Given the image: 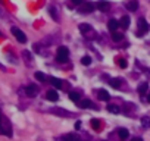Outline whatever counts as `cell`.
Instances as JSON below:
<instances>
[{"label": "cell", "mask_w": 150, "mask_h": 141, "mask_svg": "<svg viewBox=\"0 0 150 141\" xmlns=\"http://www.w3.org/2000/svg\"><path fill=\"white\" fill-rule=\"evenodd\" d=\"M91 126L96 129V131H100V122L97 119H91Z\"/></svg>", "instance_id": "obj_26"}, {"label": "cell", "mask_w": 150, "mask_h": 141, "mask_svg": "<svg viewBox=\"0 0 150 141\" xmlns=\"http://www.w3.org/2000/svg\"><path fill=\"white\" fill-rule=\"evenodd\" d=\"M118 135H119V138L125 140L128 135H130V132H128V129H125V128H119L118 129Z\"/></svg>", "instance_id": "obj_17"}, {"label": "cell", "mask_w": 150, "mask_h": 141, "mask_svg": "<svg viewBox=\"0 0 150 141\" xmlns=\"http://www.w3.org/2000/svg\"><path fill=\"white\" fill-rule=\"evenodd\" d=\"M0 122H2V116H0Z\"/></svg>", "instance_id": "obj_35"}, {"label": "cell", "mask_w": 150, "mask_h": 141, "mask_svg": "<svg viewBox=\"0 0 150 141\" xmlns=\"http://www.w3.org/2000/svg\"><path fill=\"white\" fill-rule=\"evenodd\" d=\"M133 141H143V138H140V137H134Z\"/></svg>", "instance_id": "obj_32"}, {"label": "cell", "mask_w": 150, "mask_h": 141, "mask_svg": "<svg viewBox=\"0 0 150 141\" xmlns=\"http://www.w3.org/2000/svg\"><path fill=\"white\" fill-rule=\"evenodd\" d=\"M126 9L131 10V12H135L138 9V0H130V2L126 3Z\"/></svg>", "instance_id": "obj_11"}, {"label": "cell", "mask_w": 150, "mask_h": 141, "mask_svg": "<svg viewBox=\"0 0 150 141\" xmlns=\"http://www.w3.org/2000/svg\"><path fill=\"white\" fill-rule=\"evenodd\" d=\"M72 3H74V5H81L82 0H72Z\"/></svg>", "instance_id": "obj_30"}, {"label": "cell", "mask_w": 150, "mask_h": 141, "mask_svg": "<svg viewBox=\"0 0 150 141\" xmlns=\"http://www.w3.org/2000/svg\"><path fill=\"white\" fill-rule=\"evenodd\" d=\"M25 93H27L28 97H35L37 94H38V87L31 84V85H28V87L25 88Z\"/></svg>", "instance_id": "obj_6"}, {"label": "cell", "mask_w": 150, "mask_h": 141, "mask_svg": "<svg viewBox=\"0 0 150 141\" xmlns=\"http://www.w3.org/2000/svg\"><path fill=\"white\" fill-rule=\"evenodd\" d=\"M0 37H3V34H2V31H0Z\"/></svg>", "instance_id": "obj_34"}, {"label": "cell", "mask_w": 150, "mask_h": 141, "mask_svg": "<svg viewBox=\"0 0 150 141\" xmlns=\"http://www.w3.org/2000/svg\"><path fill=\"white\" fill-rule=\"evenodd\" d=\"M22 57H24V60H25V63H27L28 66L32 65V62H31V53H30L28 50H24V52H22Z\"/></svg>", "instance_id": "obj_14"}, {"label": "cell", "mask_w": 150, "mask_h": 141, "mask_svg": "<svg viewBox=\"0 0 150 141\" xmlns=\"http://www.w3.org/2000/svg\"><path fill=\"white\" fill-rule=\"evenodd\" d=\"M108 28H109L111 32H115V31L119 28V21H116V19H111V21L108 22Z\"/></svg>", "instance_id": "obj_8"}, {"label": "cell", "mask_w": 150, "mask_h": 141, "mask_svg": "<svg viewBox=\"0 0 150 141\" xmlns=\"http://www.w3.org/2000/svg\"><path fill=\"white\" fill-rule=\"evenodd\" d=\"M141 125H143V128H150V118L149 116L141 118Z\"/></svg>", "instance_id": "obj_18"}, {"label": "cell", "mask_w": 150, "mask_h": 141, "mask_svg": "<svg viewBox=\"0 0 150 141\" xmlns=\"http://www.w3.org/2000/svg\"><path fill=\"white\" fill-rule=\"evenodd\" d=\"M118 65H119V66H121L122 69H125L128 63H126V60H125V59H122V57H119V59H118Z\"/></svg>", "instance_id": "obj_28"}, {"label": "cell", "mask_w": 150, "mask_h": 141, "mask_svg": "<svg viewBox=\"0 0 150 141\" xmlns=\"http://www.w3.org/2000/svg\"><path fill=\"white\" fill-rule=\"evenodd\" d=\"M81 128V122H75V129H79Z\"/></svg>", "instance_id": "obj_31"}, {"label": "cell", "mask_w": 150, "mask_h": 141, "mask_svg": "<svg viewBox=\"0 0 150 141\" xmlns=\"http://www.w3.org/2000/svg\"><path fill=\"white\" fill-rule=\"evenodd\" d=\"M49 12H50V15H52V18H53L55 21H59V16H57V10H56L53 6H50V8H49Z\"/></svg>", "instance_id": "obj_20"}, {"label": "cell", "mask_w": 150, "mask_h": 141, "mask_svg": "<svg viewBox=\"0 0 150 141\" xmlns=\"http://www.w3.org/2000/svg\"><path fill=\"white\" fill-rule=\"evenodd\" d=\"M10 31H12V34L15 35V38H16L19 43H25V41H27V35H25L22 31H21L19 28H16V27H12V30H10Z\"/></svg>", "instance_id": "obj_4"}, {"label": "cell", "mask_w": 150, "mask_h": 141, "mask_svg": "<svg viewBox=\"0 0 150 141\" xmlns=\"http://www.w3.org/2000/svg\"><path fill=\"white\" fill-rule=\"evenodd\" d=\"M147 90H149V84H147V82L140 84V87H138V93H140V94H146Z\"/></svg>", "instance_id": "obj_19"}, {"label": "cell", "mask_w": 150, "mask_h": 141, "mask_svg": "<svg viewBox=\"0 0 150 141\" xmlns=\"http://www.w3.org/2000/svg\"><path fill=\"white\" fill-rule=\"evenodd\" d=\"M108 110L111 112V113H119V106H116V104H109L108 106Z\"/></svg>", "instance_id": "obj_22"}, {"label": "cell", "mask_w": 150, "mask_h": 141, "mask_svg": "<svg viewBox=\"0 0 150 141\" xmlns=\"http://www.w3.org/2000/svg\"><path fill=\"white\" fill-rule=\"evenodd\" d=\"M46 99L50 100V102H57L59 100V96H57V93L55 90H49L47 94H46Z\"/></svg>", "instance_id": "obj_10"}, {"label": "cell", "mask_w": 150, "mask_h": 141, "mask_svg": "<svg viewBox=\"0 0 150 141\" xmlns=\"http://www.w3.org/2000/svg\"><path fill=\"white\" fill-rule=\"evenodd\" d=\"M50 84H52L53 87H56V88H62V79H59V78L52 77V78H50Z\"/></svg>", "instance_id": "obj_15"}, {"label": "cell", "mask_w": 150, "mask_h": 141, "mask_svg": "<svg viewBox=\"0 0 150 141\" xmlns=\"http://www.w3.org/2000/svg\"><path fill=\"white\" fill-rule=\"evenodd\" d=\"M79 31L84 32V34H87L91 31V27L88 25V24H79Z\"/></svg>", "instance_id": "obj_16"}, {"label": "cell", "mask_w": 150, "mask_h": 141, "mask_svg": "<svg viewBox=\"0 0 150 141\" xmlns=\"http://www.w3.org/2000/svg\"><path fill=\"white\" fill-rule=\"evenodd\" d=\"M50 113H53V115H56V116H60V118L72 116L71 112H68V110H65V109H60V107H53V109H50Z\"/></svg>", "instance_id": "obj_5"}, {"label": "cell", "mask_w": 150, "mask_h": 141, "mask_svg": "<svg viewBox=\"0 0 150 141\" xmlns=\"http://www.w3.org/2000/svg\"><path fill=\"white\" fill-rule=\"evenodd\" d=\"M122 38H124V35H122V34H119V32H116V31H115V32H112V40H113V41H121Z\"/></svg>", "instance_id": "obj_23"}, {"label": "cell", "mask_w": 150, "mask_h": 141, "mask_svg": "<svg viewBox=\"0 0 150 141\" xmlns=\"http://www.w3.org/2000/svg\"><path fill=\"white\" fill-rule=\"evenodd\" d=\"M0 18H6V15H5V12H3L2 8H0Z\"/></svg>", "instance_id": "obj_29"}, {"label": "cell", "mask_w": 150, "mask_h": 141, "mask_svg": "<svg viewBox=\"0 0 150 141\" xmlns=\"http://www.w3.org/2000/svg\"><path fill=\"white\" fill-rule=\"evenodd\" d=\"M111 85H112L113 88H119V87H121V78H113V79H111Z\"/></svg>", "instance_id": "obj_21"}, {"label": "cell", "mask_w": 150, "mask_h": 141, "mask_svg": "<svg viewBox=\"0 0 150 141\" xmlns=\"http://www.w3.org/2000/svg\"><path fill=\"white\" fill-rule=\"evenodd\" d=\"M149 30H150V25L147 24V21L144 18H140L138 24H137V34H138V37H143V34H146Z\"/></svg>", "instance_id": "obj_1"}, {"label": "cell", "mask_w": 150, "mask_h": 141, "mask_svg": "<svg viewBox=\"0 0 150 141\" xmlns=\"http://www.w3.org/2000/svg\"><path fill=\"white\" fill-rule=\"evenodd\" d=\"M69 99H71L72 102H78V100H79V94L75 93V91H72V93H69Z\"/></svg>", "instance_id": "obj_25"}, {"label": "cell", "mask_w": 150, "mask_h": 141, "mask_svg": "<svg viewBox=\"0 0 150 141\" xmlns=\"http://www.w3.org/2000/svg\"><path fill=\"white\" fill-rule=\"evenodd\" d=\"M79 106H81L82 109H88V107H94L93 102H91V100H88V99H84V100H81V102H79Z\"/></svg>", "instance_id": "obj_13"}, {"label": "cell", "mask_w": 150, "mask_h": 141, "mask_svg": "<svg viewBox=\"0 0 150 141\" xmlns=\"http://www.w3.org/2000/svg\"><path fill=\"white\" fill-rule=\"evenodd\" d=\"M147 100L150 102V93H147Z\"/></svg>", "instance_id": "obj_33"}, {"label": "cell", "mask_w": 150, "mask_h": 141, "mask_svg": "<svg viewBox=\"0 0 150 141\" xmlns=\"http://www.w3.org/2000/svg\"><path fill=\"white\" fill-rule=\"evenodd\" d=\"M96 6H97V9L102 10V12H108V10L111 9V3L106 2V0H100V2H99Z\"/></svg>", "instance_id": "obj_7"}, {"label": "cell", "mask_w": 150, "mask_h": 141, "mask_svg": "<svg viewBox=\"0 0 150 141\" xmlns=\"http://www.w3.org/2000/svg\"><path fill=\"white\" fill-rule=\"evenodd\" d=\"M81 63H82L84 66H88V65L91 63V57H90V56H84V57L81 59Z\"/></svg>", "instance_id": "obj_24"}, {"label": "cell", "mask_w": 150, "mask_h": 141, "mask_svg": "<svg viewBox=\"0 0 150 141\" xmlns=\"http://www.w3.org/2000/svg\"><path fill=\"white\" fill-rule=\"evenodd\" d=\"M68 56H69V52H68L66 47H59L57 49V62L59 63L68 62Z\"/></svg>", "instance_id": "obj_3"}, {"label": "cell", "mask_w": 150, "mask_h": 141, "mask_svg": "<svg viewBox=\"0 0 150 141\" xmlns=\"http://www.w3.org/2000/svg\"><path fill=\"white\" fill-rule=\"evenodd\" d=\"M130 22H131L130 16H122L121 21H119V27H122L124 30H126L128 27H130Z\"/></svg>", "instance_id": "obj_12"}, {"label": "cell", "mask_w": 150, "mask_h": 141, "mask_svg": "<svg viewBox=\"0 0 150 141\" xmlns=\"http://www.w3.org/2000/svg\"><path fill=\"white\" fill-rule=\"evenodd\" d=\"M35 78L38 81H46V75L43 74V72H35Z\"/></svg>", "instance_id": "obj_27"}, {"label": "cell", "mask_w": 150, "mask_h": 141, "mask_svg": "<svg viewBox=\"0 0 150 141\" xmlns=\"http://www.w3.org/2000/svg\"><path fill=\"white\" fill-rule=\"evenodd\" d=\"M97 94H99V99L103 100V102H109V100H111V94L106 91V90H99Z\"/></svg>", "instance_id": "obj_9"}, {"label": "cell", "mask_w": 150, "mask_h": 141, "mask_svg": "<svg viewBox=\"0 0 150 141\" xmlns=\"http://www.w3.org/2000/svg\"><path fill=\"white\" fill-rule=\"evenodd\" d=\"M93 10H94V5L91 2H82L81 5H78V12L82 15H87Z\"/></svg>", "instance_id": "obj_2"}]
</instances>
